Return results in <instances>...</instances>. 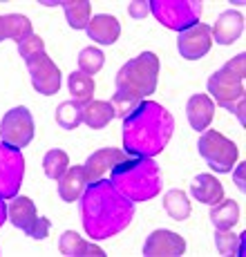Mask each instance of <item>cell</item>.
<instances>
[{
	"label": "cell",
	"mask_w": 246,
	"mask_h": 257,
	"mask_svg": "<svg viewBox=\"0 0 246 257\" xmlns=\"http://www.w3.org/2000/svg\"><path fill=\"white\" fill-rule=\"evenodd\" d=\"M81 217L83 228L92 239H107L130 226L135 204L103 177L92 181L81 195Z\"/></svg>",
	"instance_id": "cell-1"
},
{
	"label": "cell",
	"mask_w": 246,
	"mask_h": 257,
	"mask_svg": "<svg viewBox=\"0 0 246 257\" xmlns=\"http://www.w3.org/2000/svg\"><path fill=\"white\" fill-rule=\"evenodd\" d=\"M175 118L155 101H139V105L123 118V148L135 157H155L166 150Z\"/></svg>",
	"instance_id": "cell-2"
},
{
	"label": "cell",
	"mask_w": 246,
	"mask_h": 257,
	"mask_svg": "<svg viewBox=\"0 0 246 257\" xmlns=\"http://www.w3.org/2000/svg\"><path fill=\"white\" fill-rule=\"evenodd\" d=\"M110 184L123 197L135 201H148L161 190V170L152 157H135L123 159L110 170Z\"/></svg>",
	"instance_id": "cell-3"
},
{
	"label": "cell",
	"mask_w": 246,
	"mask_h": 257,
	"mask_svg": "<svg viewBox=\"0 0 246 257\" xmlns=\"http://www.w3.org/2000/svg\"><path fill=\"white\" fill-rule=\"evenodd\" d=\"M157 78H159V56L152 52H144L119 70L116 92H128L144 101L157 90Z\"/></svg>",
	"instance_id": "cell-4"
},
{
	"label": "cell",
	"mask_w": 246,
	"mask_h": 257,
	"mask_svg": "<svg viewBox=\"0 0 246 257\" xmlns=\"http://www.w3.org/2000/svg\"><path fill=\"white\" fill-rule=\"evenodd\" d=\"M246 56L237 54L226 63L221 70L213 72L208 78V94L217 105L228 112L235 110L239 98H244V74H246Z\"/></svg>",
	"instance_id": "cell-5"
},
{
	"label": "cell",
	"mask_w": 246,
	"mask_h": 257,
	"mask_svg": "<svg viewBox=\"0 0 246 257\" xmlns=\"http://www.w3.org/2000/svg\"><path fill=\"white\" fill-rule=\"evenodd\" d=\"M150 12L164 27L184 32V29L197 25L201 16L199 0H150Z\"/></svg>",
	"instance_id": "cell-6"
},
{
	"label": "cell",
	"mask_w": 246,
	"mask_h": 257,
	"mask_svg": "<svg viewBox=\"0 0 246 257\" xmlns=\"http://www.w3.org/2000/svg\"><path fill=\"white\" fill-rule=\"evenodd\" d=\"M199 155L206 159V164L213 168L215 172L224 175L235 168L237 161V146L230 139H226L224 135H219L217 130H204L197 141Z\"/></svg>",
	"instance_id": "cell-7"
},
{
	"label": "cell",
	"mask_w": 246,
	"mask_h": 257,
	"mask_svg": "<svg viewBox=\"0 0 246 257\" xmlns=\"http://www.w3.org/2000/svg\"><path fill=\"white\" fill-rule=\"evenodd\" d=\"M34 132L36 130H34L32 112L23 105L9 110L3 116V121H0V141L16 148V150H21L27 143H32Z\"/></svg>",
	"instance_id": "cell-8"
},
{
	"label": "cell",
	"mask_w": 246,
	"mask_h": 257,
	"mask_svg": "<svg viewBox=\"0 0 246 257\" xmlns=\"http://www.w3.org/2000/svg\"><path fill=\"white\" fill-rule=\"evenodd\" d=\"M25 159L21 150L0 141V197L14 199L18 195V188L23 184Z\"/></svg>",
	"instance_id": "cell-9"
},
{
	"label": "cell",
	"mask_w": 246,
	"mask_h": 257,
	"mask_svg": "<svg viewBox=\"0 0 246 257\" xmlns=\"http://www.w3.org/2000/svg\"><path fill=\"white\" fill-rule=\"evenodd\" d=\"M25 63H27L29 76H32V85L38 94L52 96V94H56L61 90V70L54 65V61L45 52L29 58V61H25Z\"/></svg>",
	"instance_id": "cell-10"
},
{
	"label": "cell",
	"mask_w": 246,
	"mask_h": 257,
	"mask_svg": "<svg viewBox=\"0 0 246 257\" xmlns=\"http://www.w3.org/2000/svg\"><path fill=\"white\" fill-rule=\"evenodd\" d=\"M210 45H213V34H210L208 25L204 23H197L193 27L179 32V38H177V49L186 61H199L201 56L208 54Z\"/></svg>",
	"instance_id": "cell-11"
},
{
	"label": "cell",
	"mask_w": 246,
	"mask_h": 257,
	"mask_svg": "<svg viewBox=\"0 0 246 257\" xmlns=\"http://www.w3.org/2000/svg\"><path fill=\"white\" fill-rule=\"evenodd\" d=\"M186 253V239L172 230L159 228L148 235L144 241V255L146 257H177Z\"/></svg>",
	"instance_id": "cell-12"
},
{
	"label": "cell",
	"mask_w": 246,
	"mask_h": 257,
	"mask_svg": "<svg viewBox=\"0 0 246 257\" xmlns=\"http://www.w3.org/2000/svg\"><path fill=\"white\" fill-rule=\"evenodd\" d=\"M123 159H128V155L123 150H119V148H101V150L92 152V155L87 157V161L83 164L87 184L98 181L105 175H110L112 168H114L116 164H121Z\"/></svg>",
	"instance_id": "cell-13"
},
{
	"label": "cell",
	"mask_w": 246,
	"mask_h": 257,
	"mask_svg": "<svg viewBox=\"0 0 246 257\" xmlns=\"http://www.w3.org/2000/svg\"><path fill=\"white\" fill-rule=\"evenodd\" d=\"M244 32V16L242 12H235V9H228V12H221L219 18L215 21V25L210 27V34H213V41L219 43V45H230L235 43Z\"/></svg>",
	"instance_id": "cell-14"
},
{
	"label": "cell",
	"mask_w": 246,
	"mask_h": 257,
	"mask_svg": "<svg viewBox=\"0 0 246 257\" xmlns=\"http://www.w3.org/2000/svg\"><path fill=\"white\" fill-rule=\"evenodd\" d=\"M186 116H188V123L193 125V130H208L215 116V101L208 94H193L186 103Z\"/></svg>",
	"instance_id": "cell-15"
},
{
	"label": "cell",
	"mask_w": 246,
	"mask_h": 257,
	"mask_svg": "<svg viewBox=\"0 0 246 257\" xmlns=\"http://www.w3.org/2000/svg\"><path fill=\"white\" fill-rule=\"evenodd\" d=\"M85 32L90 36V41L98 43V45H112V43H116V38L121 34V25L110 14H98V16L90 18V25L85 27Z\"/></svg>",
	"instance_id": "cell-16"
},
{
	"label": "cell",
	"mask_w": 246,
	"mask_h": 257,
	"mask_svg": "<svg viewBox=\"0 0 246 257\" xmlns=\"http://www.w3.org/2000/svg\"><path fill=\"white\" fill-rule=\"evenodd\" d=\"M190 192H193V197L197 201H201L206 206H215L217 201L224 199V186H221V181L215 179L208 172H201V175L195 177L193 184H190Z\"/></svg>",
	"instance_id": "cell-17"
},
{
	"label": "cell",
	"mask_w": 246,
	"mask_h": 257,
	"mask_svg": "<svg viewBox=\"0 0 246 257\" xmlns=\"http://www.w3.org/2000/svg\"><path fill=\"white\" fill-rule=\"evenodd\" d=\"M58 250L61 255H67V257H103L101 246L92 244V241H85L81 235H76L74 230H65L58 239Z\"/></svg>",
	"instance_id": "cell-18"
},
{
	"label": "cell",
	"mask_w": 246,
	"mask_h": 257,
	"mask_svg": "<svg viewBox=\"0 0 246 257\" xmlns=\"http://www.w3.org/2000/svg\"><path fill=\"white\" fill-rule=\"evenodd\" d=\"M87 188V179H85V170L83 166H72L65 170V175L58 179V195L63 201L72 204V201L81 199V195Z\"/></svg>",
	"instance_id": "cell-19"
},
{
	"label": "cell",
	"mask_w": 246,
	"mask_h": 257,
	"mask_svg": "<svg viewBox=\"0 0 246 257\" xmlns=\"http://www.w3.org/2000/svg\"><path fill=\"white\" fill-rule=\"evenodd\" d=\"M7 217L12 219V224L16 228H21L23 233H27L38 219V212H36V206L29 197H23V195H16L14 201L9 204L7 208Z\"/></svg>",
	"instance_id": "cell-20"
},
{
	"label": "cell",
	"mask_w": 246,
	"mask_h": 257,
	"mask_svg": "<svg viewBox=\"0 0 246 257\" xmlns=\"http://www.w3.org/2000/svg\"><path fill=\"white\" fill-rule=\"evenodd\" d=\"M32 34H34V27L27 16H23V14H5V16H0V43L5 38H12V41L21 43L27 36H32Z\"/></svg>",
	"instance_id": "cell-21"
},
{
	"label": "cell",
	"mask_w": 246,
	"mask_h": 257,
	"mask_svg": "<svg viewBox=\"0 0 246 257\" xmlns=\"http://www.w3.org/2000/svg\"><path fill=\"white\" fill-rule=\"evenodd\" d=\"M81 118L87 127L101 130V127H105L107 123L114 118V110H112L110 101H94V98H92L90 103L81 105Z\"/></svg>",
	"instance_id": "cell-22"
},
{
	"label": "cell",
	"mask_w": 246,
	"mask_h": 257,
	"mask_svg": "<svg viewBox=\"0 0 246 257\" xmlns=\"http://www.w3.org/2000/svg\"><path fill=\"white\" fill-rule=\"evenodd\" d=\"M210 221L217 230H228L237 224L239 219V206L233 199H221L210 208Z\"/></svg>",
	"instance_id": "cell-23"
},
{
	"label": "cell",
	"mask_w": 246,
	"mask_h": 257,
	"mask_svg": "<svg viewBox=\"0 0 246 257\" xmlns=\"http://www.w3.org/2000/svg\"><path fill=\"white\" fill-rule=\"evenodd\" d=\"M67 87H70L72 101L78 103V105L90 103L92 96H94V78L83 72H72L70 78H67Z\"/></svg>",
	"instance_id": "cell-24"
},
{
	"label": "cell",
	"mask_w": 246,
	"mask_h": 257,
	"mask_svg": "<svg viewBox=\"0 0 246 257\" xmlns=\"http://www.w3.org/2000/svg\"><path fill=\"white\" fill-rule=\"evenodd\" d=\"M61 5L65 9L67 25L72 29H85L90 25V16H92L90 0H63Z\"/></svg>",
	"instance_id": "cell-25"
},
{
	"label": "cell",
	"mask_w": 246,
	"mask_h": 257,
	"mask_svg": "<svg viewBox=\"0 0 246 257\" xmlns=\"http://www.w3.org/2000/svg\"><path fill=\"white\" fill-rule=\"evenodd\" d=\"M164 210L175 221H184L190 217V201L184 190H168L164 195Z\"/></svg>",
	"instance_id": "cell-26"
},
{
	"label": "cell",
	"mask_w": 246,
	"mask_h": 257,
	"mask_svg": "<svg viewBox=\"0 0 246 257\" xmlns=\"http://www.w3.org/2000/svg\"><path fill=\"white\" fill-rule=\"evenodd\" d=\"M244 233L235 235L233 228L217 230L215 228V248L219 255H242L244 253Z\"/></svg>",
	"instance_id": "cell-27"
},
{
	"label": "cell",
	"mask_w": 246,
	"mask_h": 257,
	"mask_svg": "<svg viewBox=\"0 0 246 257\" xmlns=\"http://www.w3.org/2000/svg\"><path fill=\"white\" fill-rule=\"evenodd\" d=\"M70 168V157H67V152L58 150V148H54V150H49L45 157H43V170H45V175L49 179H61L63 175H65V170Z\"/></svg>",
	"instance_id": "cell-28"
},
{
	"label": "cell",
	"mask_w": 246,
	"mask_h": 257,
	"mask_svg": "<svg viewBox=\"0 0 246 257\" xmlns=\"http://www.w3.org/2000/svg\"><path fill=\"white\" fill-rule=\"evenodd\" d=\"M56 123L63 130H76L83 123L81 118V105L74 101H65L56 107Z\"/></svg>",
	"instance_id": "cell-29"
},
{
	"label": "cell",
	"mask_w": 246,
	"mask_h": 257,
	"mask_svg": "<svg viewBox=\"0 0 246 257\" xmlns=\"http://www.w3.org/2000/svg\"><path fill=\"white\" fill-rule=\"evenodd\" d=\"M103 63H105V56L98 47H85L78 54V72L87 74V76H94L103 67Z\"/></svg>",
	"instance_id": "cell-30"
},
{
	"label": "cell",
	"mask_w": 246,
	"mask_h": 257,
	"mask_svg": "<svg viewBox=\"0 0 246 257\" xmlns=\"http://www.w3.org/2000/svg\"><path fill=\"white\" fill-rule=\"evenodd\" d=\"M110 105H112V110H114V118L116 116L126 118L137 105H139V98L132 96V94H128V92H116L114 96H112Z\"/></svg>",
	"instance_id": "cell-31"
},
{
	"label": "cell",
	"mask_w": 246,
	"mask_h": 257,
	"mask_svg": "<svg viewBox=\"0 0 246 257\" xmlns=\"http://www.w3.org/2000/svg\"><path fill=\"white\" fill-rule=\"evenodd\" d=\"M45 52V43H43L41 36H36V34H32V36H27L25 41L18 43V54L25 58V61H29V58L38 56V54Z\"/></svg>",
	"instance_id": "cell-32"
},
{
	"label": "cell",
	"mask_w": 246,
	"mask_h": 257,
	"mask_svg": "<svg viewBox=\"0 0 246 257\" xmlns=\"http://www.w3.org/2000/svg\"><path fill=\"white\" fill-rule=\"evenodd\" d=\"M47 233H49V219H45V217H38L36 224L27 230V235L32 237V239H45Z\"/></svg>",
	"instance_id": "cell-33"
},
{
	"label": "cell",
	"mask_w": 246,
	"mask_h": 257,
	"mask_svg": "<svg viewBox=\"0 0 246 257\" xmlns=\"http://www.w3.org/2000/svg\"><path fill=\"white\" fill-rule=\"evenodd\" d=\"M128 14H130L132 18H137V21H141V18H146L148 14H150V5L141 3V0H135V3L128 5Z\"/></svg>",
	"instance_id": "cell-34"
},
{
	"label": "cell",
	"mask_w": 246,
	"mask_h": 257,
	"mask_svg": "<svg viewBox=\"0 0 246 257\" xmlns=\"http://www.w3.org/2000/svg\"><path fill=\"white\" fill-rule=\"evenodd\" d=\"M244 166L246 164H239V166H235V170H233V179H235V186L239 188V190H244Z\"/></svg>",
	"instance_id": "cell-35"
},
{
	"label": "cell",
	"mask_w": 246,
	"mask_h": 257,
	"mask_svg": "<svg viewBox=\"0 0 246 257\" xmlns=\"http://www.w3.org/2000/svg\"><path fill=\"white\" fill-rule=\"evenodd\" d=\"M235 114H237V118H239V123H242V125H244V121H246V118H244V98H239V101H237V105H235Z\"/></svg>",
	"instance_id": "cell-36"
},
{
	"label": "cell",
	"mask_w": 246,
	"mask_h": 257,
	"mask_svg": "<svg viewBox=\"0 0 246 257\" xmlns=\"http://www.w3.org/2000/svg\"><path fill=\"white\" fill-rule=\"evenodd\" d=\"M5 219H7V206H5V199L0 197V226L5 224Z\"/></svg>",
	"instance_id": "cell-37"
}]
</instances>
